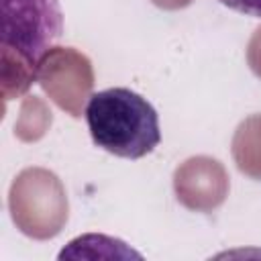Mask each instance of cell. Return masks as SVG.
<instances>
[{
	"label": "cell",
	"instance_id": "cell-1",
	"mask_svg": "<svg viewBox=\"0 0 261 261\" xmlns=\"http://www.w3.org/2000/svg\"><path fill=\"white\" fill-rule=\"evenodd\" d=\"M86 122L94 145L122 159H141L161 141L153 104L122 86L94 92L86 104Z\"/></svg>",
	"mask_w": 261,
	"mask_h": 261
},
{
	"label": "cell",
	"instance_id": "cell-2",
	"mask_svg": "<svg viewBox=\"0 0 261 261\" xmlns=\"http://www.w3.org/2000/svg\"><path fill=\"white\" fill-rule=\"evenodd\" d=\"M61 33L63 12L59 0H2V53L4 57L8 53L16 55L27 86Z\"/></svg>",
	"mask_w": 261,
	"mask_h": 261
},
{
	"label": "cell",
	"instance_id": "cell-3",
	"mask_svg": "<svg viewBox=\"0 0 261 261\" xmlns=\"http://www.w3.org/2000/svg\"><path fill=\"white\" fill-rule=\"evenodd\" d=\"M218 2L224 4L230 10L241 12V14H249V16L261 18V0H218Z\"/></svg>",
	"mask_w": 261,
	"mask_h": 261
}]
</instances>
